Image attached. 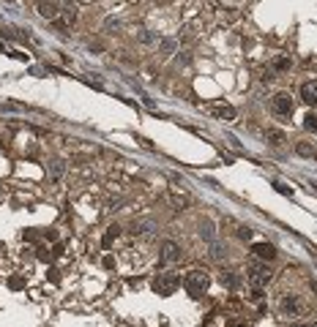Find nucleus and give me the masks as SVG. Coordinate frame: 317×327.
<instances>
[{
	"label": "nucleus",
	"instance_id": "f257e3e1",
	"mask_svg": "<svg viewBox=\"0 0 317 327\" xmlns=\"http://www.w3.org/2000/svg\"><path fill=\"white\" fill-rule=\"evenodd\" d=\"M208 286H211V278H208L205 270H192V273L183 278V289H186L192 297H200V294H205Z\"/></svg>",
	"mask_w": 317,
	"mask_h": 327
},
{
	"label": "nucleus",
	"instance_id": "f03ea898",
	"mask_svg": "<svg viewBox=\"0 0 317 327\" xmlns=\"http://www.w3.org/2000/svg\"><path fill=\"white\" fill-rule=\"evenodd\" d=\"M178 275H172V273H158L156 278L151 281V289L158 294V297H170V294H175V289H178Z\"/></svg>",
	"mask_w": 317,
	"mask_h": 327
},
{
	"label": "nucleus",
	"instance_id": "7ed1b4c3",
	"mask_svg": "<svg viewBox=\"0 0 317 327\" xmlns=\"http://www.w3.org/2000/svg\"><path fill=\"white\" fill-rule=\"evenodd\" d=\"M74 19H77V6L71 3V0H60V11L55 14L52 22L58 25L60 30H66V28H71V25H74Z\"/></svg>",
	"mask_w": 317,
	"mask_h": 327
},
{
	"label": "nucleus",
	"instance_id": "20e7f679",
	"mask_svg": "<svg viewBox=\"0 0 317 327\" xmlns=\"http://www.w3.org/2000/svg\"><path fill=\"white\" fill-rule=\"evenodd\" d=\"M249 284L254 286V289H260V286H265L271 281V270H268V264H263V262H254V264H249Z\"/></svg>",
	"mask_w": 317,
	"mask_h": 327
},
{
	"label": "nucleus",
	"instance_id": "39448f33",
	"mask_svg": "<svg viewBox=\"0 0 317 327\" xmlns=\"http://www.w3.org/2000/svg\"><path fill=\"white\" fill-rule=\"evenodd\" d=\"M271 109L276 112V115H293V98H290V93H276L274 98H271Z\"/></svg>",
	"mask_w": 317,
	"mask_h": 327
},
{
	"label": "nucleus",
	"instance_id": "423d86ee",
	"mask_svg": "<svg viewBox=\"0 0 317 327\" xmlns=\"http://www.w3.org/2000/svg\"><path fill=\"white\" fill-rule=\"evenodd\" d=\"M252 254L260 259V262H271V259H276V248L271 243H254L252 245Z\"/></svg>",
	"mask_w": 317,
	"mask_h": 327
},
{
	"label": "nucleus",
	"instance_id": "0eeeda50",
	"mask_svg": "<svg viewBox=\"0 0 317 327\" xmlns=\"http://www.w3.org/2000/svg\"><path fill=\"white\" fill-rule=\"evenodd\" d=\"M208 112H211V115H216L219 120H235V115H238V112H235V106H230V104H211L208 106Z\"/></svg>",
	"mask_w": 317,
	"mask_h": 327
},
{
	"label": "nucleus",
	"instance_id": "6e6552de",
	"mask_svg": "<svg viewBox=\"0 0 317 327\" xmlns=\"http://www.w3.org/2000/svg\"><path fill=\"white\" fill-rule=\"evenodd\" d=\"M301 98H304V104L317 106V79L304 82V85H301Z\"/></svg>",
	"mask_w": 317,
	"mask_h": 327
},
{
	"label": "nucleus",
	"instance_id": "1a4fd4ad",
	"mask_svg": "<svg viewBox=\"0 0 317 327\" xmlns=\"http://www.w3.org/2000/svg\"><path fill=\"white\" fill-rule=\"evenodd\" d=\"M178 259H181V248H178V243L167 240V243L161 245V262H178Z\"/></svg>",
	"mask_w": 317,
	"mask_h": 327
},
{
	"label": "nucleus",
	"instance_id": "9d476101",
	"mask_svg": "<svg viewBox=\"0 0 317 327\" xmlns=\"http://www.w3.org/2000/svg\"><path fill=\"white\" fill-rule=\"evenodd\" d=\"M290 55H276L274 60H271V71H287L290 68Z\"/></svg>",
	"mask_w": 317,
	"mask_h": 327
},
{
	"label": "nucleus",
	"instance_id": "9b49d317",
	"mask_svg": "<svg viewBox=\"0 0 317 327\" xmlns=\"http://www.w3.org/2000/svg\"><path fill=\"white\" fill-rule=\"evenodd\" d=\"M170 202L175 204L178 210H183V207L189 204V196H186V194H175V191H172V194H170Z\"/></svg>",
	"mask_w": 317,
	"mask_h": 327
},
{
	"label": "nucleus",
	"instance_id": "f8f14e48",
	"mask_svg": "<svg viewBox=\"0 0 317 327\" xmlns=\"http://www.w3.org/2000/svg\"><path fill=\"white\" fill-rule=\"evenodd\" d=\"M268 142H271L274 147L284 145V134H282V131H276V129H271V131H268Z\"/></svg>",
	"mask_w": 317,
	"mask_h": 327
},
{
	"label": "nucleus",
	"instance_id": "ddd939ff",
	"mask_svg": "<svg viewBox=\"0 0 317 327\" xmlns=\"http://www.w3.org/2000/svg\"><path fill=\"white\" fill-rule=\"evenodd\" d=\"M282 308H284V314H295V311H298V300H295L293 294H290V297H284Z\"/></svg>",
	"mask_w": 317,
	"mask_h": 327
},
{
	"label": "nucleus",
	"instance_id": "4468645a",
	"mask_svg": "<svg viewBox=\"0 0 317 327\" xmlns=\"http://www.w3.org/2000/svg\"><path fill=\"white\" fill-rule=\"evenodd\" d=\"M118 234H120V227H110V232L104 234L101 245H104V248H110V245H112V237H118Z\"/></svg>",
	"mask_w": 317,
	"mask_h": 327
},
{
	"label": "nucleus",
	"instance_id": "2eb2a0df",
	"mask_svg": "<svg viewBox=\"0 0 317 327\" xmlns=\"http://www.w3.org/2000/svg\"><path fill=\"white\" fill-rule=\"evenodd\" d=\"M295 150H298V156H304V158H315V156H317V153H315V147H309L306 142H301V145L295 147Z\"/></svg>",
	"mask_w": 317,
	"mask_h": 327
},
{
	"label": "nucleus",
	"instance_id": "dca6fc26",
	"mask_svg": "<svg viewBox=\"0 0 317 327\" xmlns=\"http://www.w3.org/2000/svg\"><path fill=\"white\" fill-rule=\"evenodd\" d=\"M222 284L230 286V289H233V286H238V278L233 275V270H224V273H222Z\"/></svg>",
	"mask_w": 317,
	"mask_h": 327
},
{
	"label": "nucleus",
	"instance_id": "f3484780",
	"mask_svg": "<svg viewBox=\"0 0 317 327\" xmlns=\"http://www.w3.org/2000/svg\"><path fill=\"white\" fill-rule=\"evenodd\" d=\"M304 129L306 131H317V115L315 112H309V115L304 117Z\"/></svg>",
	"mask_w": 317,
	"mask_h": 327
},
{
	"label": "nucleus",
	"instance_id": "a211bd4d",
	"mask_svg": "<svg viewBox=\"0 0 317 327\" xmlns=\"http://www.w3.org/2000/svg\"><path fill=\"white\" fill-rule=\"evenodd\" d=\"M8 286H11V289H22L25 278H22V275H11V278H8Z\"/></svg>",
	"mask_w": 317,
	"mask_h": 327
},
{
	"label": "nucleus",
	"instance_id": "6ab92c4d",
	"mask_svg": "<svg viewBox=\"0 0 317 327\" xmlns=\"http://www.w3.org/2000/svg\"><path fill=\"white\" fill-rule=\"evenodd\" d=\"M47 278H49V281H52V284H58V281H60V275H58V270H55V267H49V270H47Z\"/></svg>",
	"mask_w": 317,
	"mask_h": 327
},
{
	"label": "nucleus",
	"instance_id": "aec40b11",
	"mask_svg": "<svg viewBox=\"0 0 317 327\" xmlns=\"http://www.w3.org/2000/svg\"><path fill=\"white\" fill-rule=\"evenodd\" d=\"M274 188H276V191H279V194H293V191H290L287 186H282V183H274Z\"/></svg>",
	"mask_w": 317,
	"mask_h": 327
},
{
	"label": "nucleus",
	"instance_id": "412c9836",
	"mask_svg": "<svg viewBox=\"0 0 317 327\" xmlns=\"http://www.w3.org/2000/svg\"><path fill=\"white\" fill-rule=\"evenodd\" d=\"M52 257H63V245H60V243H55V248H52Z\"/></svg>",
	"mask_w": 317,
	"mask_h": 327
},
{
	"label": "nucleus",
	"instance_id": "4be33fe9",
	"mask_svg": "<svg viewBox=\"0 0 317 327\" xmlns=\"http://www.w3.org/2000/svg\"><path fill=\"white\" fill-rule=\"evenodd\" d=\"M238 234H241L243 240H249V237H252V229H249V227H243V229H241V232H238Z\"/></svg>",
	"mask_w": 317,
	"mask_h": 327
},
{
	"label": "nucleus",
	"instance_id": "5701e85b",
	"mask_svg": "<svg viewBox=\"0 0 317 327\" xmlns=\"http://www.w3.org/2000/svg\"><path fill=\"white\" fill-rule=\"evenodd\" d=\"M44 237H47V240H58V232H55V229H47V232H44Z\"/></svg>",
	"mask_w": 317,
	"mask_h": 327
},
{
	"label": "nucleus",
	"instance_id": "b1692460",
	"mask_svg": "<svg viewBox=\"0 0 317 327\" xmlns=\"http://www.w3.org/2000/svg\"><path fill=\"white\" fill-rule=\"evenodd\" d=\"M104 267L112 270V267H115V259H112V257H104Z\"/></svg>",
	"mask_w": 317,
	"mask_h": 327
},
{
	"label": "nucleus",
	"instance_id": "393cba45",
	"mask_svg": "<svg viewBox=\"0 0 317 327\" xmlns=\"http://www.w3.org/2000/svg\"><path fill=\"white\" fill-rule=\"evenodd\" d=\"M309 286H312V289H315V292H317V281H309Z\"/></svg>",
	"mask_w": 317,
	"mask_h": 327
},
{
	"label": "nucleus",
	"instance_id": "a878e982",
	"mask_svg": "<svg viewBox=\"0 0 317 327\" xmlns=\"http://www.w3.org/2000/svg\"><path fill=\"white\" fill-rule=\"evenodd\" d=\"M293 327H309V325H293Z\"/></svg>",
	"mask_w": 317,
	"mask_h": 327
},
{
	"label": "nucleus",
	"instance_id": "bb28decb",
	"mask_svg": "<svg viewBox=\"0 0 317 327\" xmlns=\"http://www.w3.org/2000/svg\"><path fill=\"white\" fill-rule=\"evenodd\" d=\"M309 327H317V322H312V325H309Z\"/></svg>",
	"mask_w": 317,
	"mask_h": 327
}]
</instances>
